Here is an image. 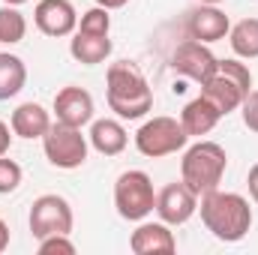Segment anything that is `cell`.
Segmentation results:
<instances>
[{
	"label": "cell",
	"mask_w": 258,
	"mask_h": 255,
	"mask_svg": "<svg viewBox=\"0 0 258 255\" xmlns=\"http://www.w3.org/2000/svg\"><path fill=\"white\" fill-rule=\"evenodd\" d=\"M198 213H201L204 228L222 243H237L252 228V207L237 192H222V189L204 192L201 204H198Z\"/></svg>",
	"instance_id": "6da1fadb"
},
{
	"label": "cell",
	"mask_w": 258,
	"mask_h": 255,
	"mask_svg": "<svg viewBox=\"0 0 258 255\" xmlns=\"http://www.w3.org/2000/svg\"><path fill=\"white\" fill-rule=\"evenodd\" d=\"M105 96H108V108L120 120H141L153 108V90H150L144 72L129 60L108 66Z\"/></svg>",
	"instance_id": "7a4b0ae2"
},
{
	"label": "cell",
	"mask_w": 258,
	"mask_h": 255,
	"mask_svg": "<svg viewBox=\"0 0 258 255\" xmlns=\"http://www.w3.org/2000/svg\"><path fill=\"white\" fill-rule=\"evenodd\" d=\"M228 168V153L216 141H198L180 159V180L201 198L204 192L219 189Z\"/></svg>",
	"instance_id": "3957f363"
},
{
	"label": "cell",
	"mask_w": 258,
	"mask_h": 255,
	"mask_svg": "<svg viewBox=\"0 0 258 255\" xmlns=\"http://www.w3.org/2000/svg\"><path fill=\"white\" fill-rule=\"evenodd\" d=\"M252 90V72L249 66L228 57V60H219L216 63V72L201 84V96H207L219 114H231L240 108V102L246 99V93Z\"/></svg>",
	"instance_id": "277c9868"
},
{
	"label": "cell",
	"mask_w": 258,
	"mask_h": 255,
	"mask_svg": "<svg viewBox=\"0 0 258 255\" xmlns=\"http://www.w3.org/2000/svg\"><path fill=\"white\" fill-rule=\"evenodd\" d=\"M114 207L129 222H141L156 210V192L147 171H123L114 183Z\"/></svg>",
	"instance_id": "5b68a950"
},
{
	"label": "cell",
	"mask_w": 258,
	"mask_h": 255,
	"mask_svg": "<svg viewBox=\"0 0 258 255\" xmlns=\"http://www.w3.org/2000/svg\"><path fill=\"white\" fill-rule=\"evenodd\" d=\"M186 141H189V135H186L183 123H180L177 117H165V114L144 120L141 129L135 132V147H138V153H144V156H150V159L177 153V150L186 147Z\"/></svg>",
	"instance_id": "8992f818"
},
{
	"label": "cell",
	"mask_w": 258,
	"mask_h": 255,
	"mask_svg": "<svg viewBox=\"0 0 258 255\" xmlns=\"http://www.w3.org/2000/svg\"><path fill=\"white\" fill-rule=\"evenodd\" d=\"M42 150H45V159L54 165V168H81L87 162V135H81L78 126H66V123H51L48 132L42 135Z\"/></svg>",
	"instance_id": "52a82bcc"
},
{
	"label": "cell",
	"mask_w": 258,
	"mask_h": 255,
	"mask_svg": "<svg viewBox=\"0 0 258 255\" xmlns=\"http://www.w3.org/2000/svg\"><path fill=\"white\" fill-rule=\"evenodd\" d=\"M72 222H75V216H72V207L63 195H54V192L39 195L30 207V234L36 240L51 237V234H69Z\"/></svg>",
	"instance_id": "ba28073f"
},
{
	"label": "cell",
	"mask_w": 258,
	"mask_h": 255,
	"mask_svg": "<svg viewBox=\"0 0 258 255\" xmlns=\"http://www.w3.org/2000/svg\"><path fill=\"white\" fill-rule=\"evenodd\" d=\"M216 63L219 60L213 57V51L198 39H186L183 45H177V51L171 57V69L189 81H198V84H204L216 72Z\"/></svg>",
	"instance_id": "9c48e42d"
},
{
	"label": "cell",
	"mask_w": 258,
	"mask_h": 255,
	"mask_svg": "<svg viewBox=\"0 0 258 255\" xmlns=\"http://www.w3.org/2000/svg\"><path fill=\"white\" fill-rule=\"evenodd\" d=\"M198 210V195H195L183 180L180 183H168L165 189L156 195V213L165 225H183L192 219Z\"/></svg>",
	"instance_id": "30bf717a"
},
{
	"label": "cell",
	"mask_w": 258,
	"mask_h": 255,
	"mask_svg": "<svg viewBox=\"0 0 258 255\" xmlns=\"http://www.w3.org/2000/svg\"><path fill=\"white\" fill-rule=\"evenodd\" d=\"M33 21L45 36H69L78 27V12L69 0H39L33 9Z\"/></svg>",
	"instance_id": "8fae6325"
},
{
	"label": "cell",
	"mask_w": 258,
	"mask_h": 255,
	"mask_svg": "<svg viewBox=\"0 0 258 255\" xmlns=\"http://www.w3.org/2000/svg\"><path fill=\"white\" fill-rule=\"evenodd\" d=\"M93 96L84 90V87H75L69 84L63 90H57L54 96V117L57 123H66V126H87L93 120Z\"/></svg>",
	"instance_id": "7c38bea8"
},
{
	"label": "cell",
	"mask_w": 258,
	"mask_h": 255,
	"mask_svg": "<svg viewBox=\"0 0 258 255\" xmlns=\"http://www.w3.org/2000/svg\"><path fill=\"white\" fill-rule=\"evenodd\" d=\"M186 30H189V39H198V42L210 45V42H219V39L228 36L231 21H228V15H225L222 9L204 3V6H198L195 12H189Z\"/></svg>",
	"instance_id": "4fadbf2b"
},
{
	"label": "cell",
	"mask_w": 258,
	"mask_h": 255,
	"mask_svg": "<svg viewBox=\"0 0 258 255\" xmlns=\"http://www.w3.org/2000/svg\"><path fill=\"white\" fill-rule=\"evenodd\" d=\"M129 249L135 255H156V252H174L177 240L171 234V228L159 219V222H141L132 237H129Z\"/></svg>",
	"instance_id": "5bb4252c"
},
{
	"label": "cell",
	"mask_w": 258,
	"mask_h": 255,
	"mask_svg": "<svg viewBox=\"0 0 258 255\" xmlns=\"http://www.w3.org/2000/svg\"><path fill=\"white\" fill-rule=\"evenodd\" d=\"M87 138H90V147L96 153H102V156H117V153L126 150V144H129V135H126V129H123V123L111 120V117L93 120Z\"/></svg>",
	"instance_id": "9a60e30c"
},
{
	"label": "cell",
	"mask_w": 258,
	"mask_h": 255,
	"mask_svg": "<svg viewBox=\"0 0 258 255\" xmlns=\"http://www.w3.org/2000/svg\"><path fill=\"white\" fill-rule=\"evenodd\" d=\"M9 126H12V135L18 138H42L51 126V114L39 102H24L12 111Z\"/></svg>",
	"instance_id": "2e32d148"
},
{
	"label": "cell",
	"mask_w": 258,
	"mask_h": 255,
	"mask_svg": "<svg viewBox=\"0 0 258 255\" xmlns=\"http://www.w3.org/2000/svg\"><path fill=\"white\" fill-rule=\"evenodd\" d=\"M219 108L207 99V96H198V99H192V102H186L183 105V111H180V123H183V129H186V135L189 138H201V135H207L210 129L219 123Z\"/></svg>",
	"instance_id": "e0dca14e"
},
{
	"label": "cell",
	"mask_w": 258,
	"mask_h": 255,
	"mask_svg": "<svg viewBox=\"0 0 258 255\" xmlns=\"http://www.w3.org/2000/svg\"><path fill=\"white\" fill-rule=\"evenodd\" d=\"M111 39L102 36V33H84V30H75L72 42H69V54L84 66H96L102 60H108L111 54Z\"/></svg>",
	"instance_id": "ac0fdd59"
},
{
	"label": "cell",
	"mask_w": 258,
	"mask_h": 255,
	"mask_svg": "<svg viewBox=\"0 0 258 255\" xmlns=\"http://www.w3.org/2000/svg\"><path fill=\"white\" fill-rule=\"evenodd\" d=\"M27 84V66L15 54H0V102L18 96Z\"/></svg>",
	"instance_id": "d6986e66"
},
{
	"label": "cell",
	"mask_w": 258,
	"mask_h": 255,
	"mask_svg": "<svg viewBox=\"0 0 258 255\" xmlns=\"http://www.w3.org/2000/svg\"><path fill=\"white\" fill-rule=\"evenodd\" d=\"M228 42L231 51L243 60H255L258 57V18H243L228 30Z\"/></svg>",
	"instance_id": "ffe728a7"
},
{
	"label": "cell",
	"mask_w": 258,
	"mask_h": 255,
	"mask_svg": "<svg viewBox=\"0 0 258 255\" xmlns=\"http://www.w3.org/2000/svg\"><path fill=\"white\" fill-rule=\"evenodd\" d=\"M27 36V21L18 12V6H3L0 9V42L3 45H15Z\"/></svg>",
	"instance_id": "44dd1931"
},
{
	"label": "cell",
	"mask_w": 258,
	"mask_h": 255,
	"mask_svg": "<svg viewBox=\"0 0 258 255\" xmlns=\"http://www.w3.org/2000/svg\"><path fill=\"white\" fill-rule=\"evenodd\" d=\"M75 30L108 36V30H111V15H108V9H105V6H93V9H87V12L81 15V21H78Z\"/></svg>",
	"instance_id": "7402d4cb"
},
{
	"label": "cell",
	"mask_w": 258,
	"mask_h": 255,
	"mask_svg": "<svg viewBox=\"0 0 258 255\" xmlns=\"http://www.w3.org/2000/svg\"><path fill=\"white\" fill-rule=\"evenodd\" d=\"M21 177H24L21 165H18L15 159H6V156H0V195H9V192H15V189H18V183H21Z\"/></svg>",
	"instance_id": "603a6c76"
},
{
	"label": "cell",
	"mask_w": 258,
	"mask_h": 255,
	"mask_svg": "<svg viewBox=\"0 0 258 255\" xmlns=\"http://www.w3.org/2000/svg\"><path fill=\"white\" fill-rule=\"evenodd\" d=\"M72 255L75 252V243L69 240V234H51V237H42L39 240V255Z\"/></svg>",
	"instance_id": "cb8c5ba5"
},
{
	"label": "cell",
	"mask_w": 258,
	"mask_h": 255,
	"mask_svg": "<svg viewBox=\"0 0 258 255\" xmlns=\"http://www.w3.org/2000/svg\"><path fill=\"white\" fill-rule=\"evenodd\" d=\"M240 114L249 132H258V90H249L246 99L240 102Z\"/></svg>",
	"instance_id": "d4e9b609"
},
{
	"label": "cell",
	"mask_w": 258,
	"mask_h": 255,
	"mask_svg": "<svg viewBox=\"0 0 258 255\" xmlns=\"http://www.w3.org/2000/svg\"><path fill=\"white\" fill-rule=\"evenodd\" d=\"M9 123H3L0 120V156H6L9 153V144H12V135H9Z\"/></svg>",
	"instance_id": "484cf974"
},
{
	"label": "cell",
	"mask_w": 258,
	"mask_h": 255,
	"mask_svg": "<svg viewBox=\"0 0 258 255\" xmlns=\"http://www.w3.org/2000/svg\"><path fill=\"white\" fill-rule=\"evenodd\" d=\"M246 186H249V195H252V201L258 204V162L249 168V174H246Z\"/></svg>",
	"instance_id": "4316f807"
},
{
	"label": "cell",
	"mask_w": 258,
	"mask_h": 255,
	"mask_svg": "<svg viewBox=\"0 0 258 255\" xmlns=\"http://www.w3.org/2000/svg\"><path fill=\"white\" fill-rule=\"evenodd\" d=\"M6 246H9V225L0 219V252H6Z\"/></svg>",
	"instance_id": "83f0119b"
},
{
	"label": "cell",
	"mask_w": 258,
	"mask_h": 255,
	"mask_svg": "<svg viewBox=\"0 0 258 255\" xmlns=\"http://www.w3.org/2000/svg\"><path fill=\"white\" fill-rule=\"evenodd\" d=\"M129 0H96V6H105V9H108V12H111V9H120V6H126Z\"/></svg>",
	"instance_id": "f1b7e54d"
},
{
	"label": "cell",
	"mask_w": 258,
	"mask_h": 255,
	"mask_svg": "<svg viewBox=\"0 0 258 255\" xmlns=\"http://www.w3.org/2000/svg\"><path fill=\"white\" fill-rule=\"evenodd\" d=\"M6 6H21V3H27V0H3Z\"/></svg>",
	"instance_id": "f546056e"
},
{
	"label": "cell",
	"mask_w": 258,
	"mask_h": 255,
	"mask_svg": "<svg viewBox=\"0 0 258 255\" xmlns=\"http://www.w3.org/2000/svg\"><path fill=\"white\" fill-rule=\"evenodd\" d=\"M201 3H210V6H219L222 0H201Z\"/></svg>",
	"instance_id": "4dcf8cb0"
}]
</instances>
